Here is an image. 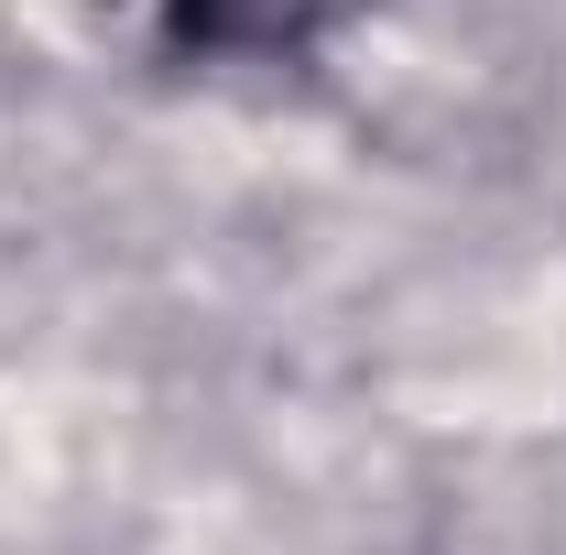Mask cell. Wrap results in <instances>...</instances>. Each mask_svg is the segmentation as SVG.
<instances>
[{"label":"cell","instance_id":"1","mask_svg":"<svg viewBox=\"0 0 566 555\" xmlns=\"http://www.w3.org/2000/svg\"><path fill=\"white\" fill-rule=\"evenodd\" d=\"M338 22V0H164L175 55H305Z\"/></svg>","mask_w":566,"mask_h":555}]
</instances>
